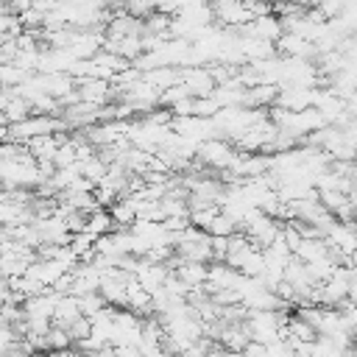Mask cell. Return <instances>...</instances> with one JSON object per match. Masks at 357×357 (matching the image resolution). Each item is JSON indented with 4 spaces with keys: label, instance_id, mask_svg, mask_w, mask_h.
<instances>
[{
    "label": "cell",
    "instance_id": "1",
    "mask_svg": "<svg viewBox=\"0 0 357 357\" xmlns=\"http://www.w3.org/2000/svg\"><path fill=\"white\" fill-rule=\"evenodd\" d=\"M195 153L201 156L204 165H209V167H220V170H226V167L231 165V159L237 156V151H234L229 142H223L220 137H212V139L198 142Z\"/></svg>",
    "mask_w": 357,
    "mask_h": 357
},
{
    "label": "cell",
    "instance_id": "2",
    "mask_svg": "<svg viewBox=\"0 0 357 357\" xmlns=\"http://www.w3.org/2000/svg\"><path fill=\"white\" fill-rule=\"evenodd\" d=\"M240 33H248V36H257L265 42H276L284 33V28H282V20L271 11V14H262V17H254L251 22H245L240 28Z\"/></svg>",
    "mask_w": 357,
    "mask_h": 357
},
{
    "label": "cell",
    "instance_id": "3",
    "mask_svg": "<svg viewBox=\"0 0 357 357\" xmlns=\"http://www.w3.org/2000/svg\"><path fill=\"white\" fill-rule=\"evenodd\" d=\"M354 220H357V212H354Z\"/></svg>",
    "mask_w": 357,
    "mask_h": 357
}]
</instances>
